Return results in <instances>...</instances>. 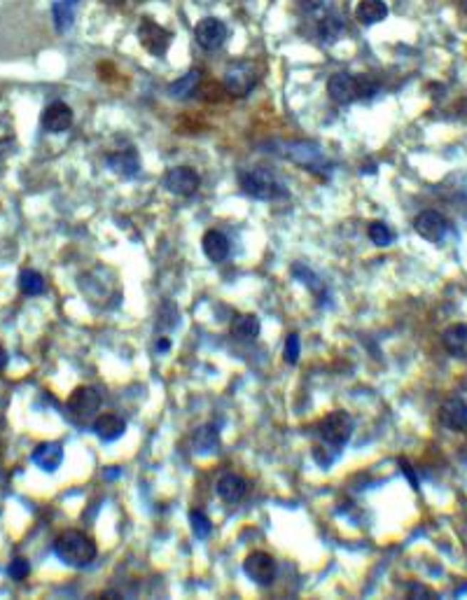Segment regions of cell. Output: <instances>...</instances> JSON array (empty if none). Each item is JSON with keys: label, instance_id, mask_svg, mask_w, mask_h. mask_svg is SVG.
<instances>
[{"label": "cell", "instance_id": "obj_1", "mask_svg": "<svg viewBox=\"0 0 467 600\" xmlns=\"http://www.w3.org/2000/svg\"><path fill=\"white\" fill-rule=\"evenodd\" d=\"M54 554L71 568H87L98 556L96 542L82 530H66L54 539Z\"/></svg>", "mask_w": 467, "mask_h": 600}, {"label": "cell", "instance_id": "obj_2", "mask_svg": "<svg viewBox=\"0 0 467 600\" xmlns=\"http://www.w3.org/2000/svg\"><path fill=\"white\" fill-rule=\"evenodd\" d=\"M376 91V84L369 78H358L351 73H337L327 82V94L339 105H348L362 96H371Z\"/></svg>", "mask_w": 467, "mask_h": 600}, {"label": "cell", "instance_id": "obj_3", "mask_svg": "<svg viewBox=\"0 0 467 600\" xmlns=\"http://www.w3.org/2000/svg\"><path fill=\"white\" fill-rule=\"evenodd\" d=\"M351 435H353V418H351V413H346L342 409L322 416L320 423L316 425L318 442L332 446V449H339V451L348 444Z\"/></svg>", "mask_w": 467, "mask_h": 600}, {"label": "cell", "instance_id": "obj_4", "mask_svg": "<svg viewBox=\"0 0 467 600\" xmlns=\"http://www.w3.org/2000/svg\"><path fill=\"white\" fill-rule=\"evenodd\" d=\"M66 409H68V416H71L75 423H80V425L91 423V420L98 416L101 393L91 386L75 388V390L71 393V397H68Z\"/></svg>", "mask_w": 467, "mask_h": 600}, {"label": "cell", "instance_id": "obj_5", "mask_svg": "<svg viewBox=\"0 0 467 600\" xmlns=\"http://www.w3.org/2000/svg\"><path fill=\"white\" fill-rule=\"evenodd\" d=\"M260 71L255 61L250 58H241V61H232L225 71V89L229 96H245L250 94V89L257 84Z\"/></svg>", "mask_w": 467, "mask_h": 600}, {"label": "cell", "instance_id": "obj_6", "mask_svg": "<svg viewBox=\"0 0 467 600\" xmlns=\"http://www.w3.org/2000/svg\"><path fill=\"white\" fill-rule=\"evenodd\" d=\"M241 187L248 197L260 201H274L285 194L283 185L269 171H265V168H250V171H245L241 175Z\"/></svg>", "mask_w": 467, "mask_h": 600}, {"label": "cell", "instance_id": "obj_7", "mask_svg": "<svg viewBox=\"0 0 467 600\" xmlns=\"http://www.w3.org/2000/svg\"><path fill=\"white\" fill-rule=\"evenodd\" d=\"M161 182H164V187L171 194H175V197H192V194L199 190L201 177L190 166H173L164 173V180Z\"/></svg>", "mask_w": 467, "mask_h": 600}, {"label": "cell", "instance_id": "obj_8", "mask_svg": "<svg viewBox=\"0 0 467 600\" xmlns=\"http://www.w3.org/2000/svg\"><path fill=\"white\" fill-rule=\"evenodd\" d=\"M135 36H138V42L152 56H164L168 52V47H171V33L152 19H143Z\"/></svg>", "mask_w": 467, "mask_h": 600}, {"label": "cell", "instance_id": "obj_9", "mask_svg": "<svg viewBox=\"0 0 467 600\" xmlns=\"http://www.w3.org/2000/svg\"><path fill=\"white\" fill-rule=\"evenodd\" d=\"M243 572L260 586L274 584L276 579V561L274 556L267 552H252L248 559L243 561Z\"/></svg>", "mask_w": 467, "mask_h": 600}, {"label": "cell", "instance_id": "obj_10", "mask_svg": "<svg viewBox=\"0 0 467 600\" xmlns=\"http://www.w3.org/2000/svg\"><path fill=\"white\" fill-rule=\"evenodd\" d=\"M414 229L421 239H426L430 243H439L448 234V229H451V224H448V219L441 213H437V210H423V213H419L414 219Z\"/></svg>", "mask_w": 467, "mask_h": 600}, {"label": "cell", "instance_id": "obj_11", "mask_svg": "<svg viewBox=\"0 0 467 600\" xmlns=\"http://www.w3.org/2000/svg\"><path fill=\"white\" fill-rule=\"evenodd\" d=\"M194 38H197L199 47L208 49V52H215V49L222 47L227 40L225 21L215 19V16H206V19H201L197 26H194Z\"/></svg>", "mask_w": 467, "mask_h": 600}, {"label": "cell", "instance_id": "obj_12", "mask_svg": "<svg viewBox=\"0 0 467 600\" xmlns=\"http://www.w3.org/2000/svg\"><path fill=\"white\" fill-rule=\"evenodd\" d=\"M439 423L451 433H467V400L465 397H451L439 407Z\"/></svg>", "mask_w": 467, "mask_h": 600}, {"label": "cell", "instance_id": "obj_13", "mask_svg": "<svg viewBox=\"0 0 467 600\" xmlns=\"http://www.w3.org/2000/svg\"><path fill=\"white\" fill-rule=\"evenodd\" d=\"M73 110L63 100H54V103H49L45 110H42V129L49 131V133H63L73 126Z\"/></svg>", "mask_w": 467, "mask_h": 600}, {"label": "cell", "instance_id": "obj_14", "mask_svg": "<svg viewBox=\"0 0 467 600\" xmlns=\"http://www.w3.org/2000/svg\"><path fill=\"white\" fill-rule=\"evenodd\" d=\"M441 346L448 355L467 360V323H453L441 332Z\"/></svg>", "mask_w": 467, "mask_h": 600}, {"label": "cell", "instance_id": "obj_15", "mask_svg": "<svg viewBox=\"0 0 467 600\" xmlns=\"http://www.w3.org/2000/svg\"><path fill=\"white\" fill-rule=\"evenodd\" d=\"M217 495L222 497L225 502L229 505H236L241 502L245 493H248V481H245L241 475H234V472H227L217 479Z\"/></svg>", "mask_w": 467, "mask_h": 600}, {"label": "cell", "instance_id": "obj_16", "mask_svg": "<svg viewBox=\"0 0 467 600\" xmlns=\"http://www.w3.org/2000/svg\"><path fill=\"white\" fill-rule=\"evenodd\" d=\"M31 460L38 465L42 472H56L63 462V449L58 442H45L33 451Z\"/></svg>", "mask_w": 467, "mask_h": 600}, {"label": "cell", "instance_id": "obj_17", "mask_svg": "<svg viewBox=\"0 0 467 600\" xmlns=\"http://www.w3.org/2000/svg\"><path fill=\"white\" fill-rule=\"evenodd\" d=\"M126 430V423L117 416V413H101V416L93 418V433H96L98 439L103 442H115L120 439Z\"/></svg>", "mask_w": 467, "mask_h": 600}, {"label": "cell", "instance_id": "obj_18", "mask_svg": "<svg viewBox=\"0 0 467 600\" xmlns=\"http://www.w3.org/2000/svg\"><path fill=\"white\" fill-rule=\"evenodd\" d=\"M260 318L255 314H241L232 320V325H229V332L236 341H255L260 336Z\"/></svg>", "mask_w": 467, "mask_h": 600}, {"label": "cell", "instance_id": "obj_19", "mask_svg": "<svg viewBox=\"0 0 467 600\" xmlns=\"http://www.w3.org/2000/svg\"><path fill=\"white\" fill-rule=\"evenodd\" d=\"M201 248L210 262H225L229 255V239L217 229H208L201 239Z\"/></svg>", "mask_w": 467, "mask_h": 600}, {"label": "cell", "instance_id": "obj_20", "mask_svg": "<svg viewBox=\"0 0 467 600\" xmlns=\"http://www.w3.org/2000/svg\"><path fill=\"white\" fill-rule=\"evenodd\" d=\"M386 16H388V5L384 0H360L358 7H355V19L364 24V26L384 21Z\"/></svg>", "mask_w": 467, "mask_h": 600}, {"label": "cell", "instance_id": "obj_21", "mask_svg": "<svg viewBox=\"0 0 467 600\" xmlns=\"http://www.w3.org/2000/svg\"><path fill=\"white\" fill-rule=\"evenodd\" d=\"M108 166L113 168L117 175L131 177L138 173V157H135L133 150H122V152H117V155L108 157Z\"/></svg>", "mask_w": 467, "mask_h": 600}, {"label": "cell", "instance_id": "obj_22", "mask_svg": "<svg viewBox=\"0 0 467 600\" xmlns=\"http://www.w3.org/2000/svg\"><path fill=\"white\" fill-rule=\"evenodd\" d=\"M199 84H201V71H190V73H185L180 80L168 84V94L173 98H187V96L197 94Z\"/></svg>", "mask_w": 467, "mask_h": 600}, {"label": "cell", "instance_id": "obj_23", "mask_svg": "<svg viewBox=\"0 0 467 600\" xmlns=\"http://www.w3.org/2000/svg\"><path fill=\"white\" fill-rule=\"evenodd\" d=\"M192 444H194V451L197 453H213L220 444V435H217V428L215 425H201L197 428V433L192 437Z\"/></svg>", "mask_w": 467, "mask_h": 600}, {"label": "cell", "instance_id": "obj_24", "mask_svg": "<svg viewBox=\"0 0 467 600\" xmlns=\"http://www.w3.org/2000/svg\"><path fill=\"white\" fill-rule=\"evenodd\" d=\"M19 290L26 297H38V294L45 292V278H42V274L33 271V269H24L19 274Z\"/></svg>", "mask_w": 467, "mask_h": 600}, {"label": "cell", "instance_id": "obj_25", "mask_svg": "<svg viewBox=\"0 0 467 600\" xmlns=\"http://www.w3.org/2000/svg\"><path fill=\"white\" fill-rule=\"evenodd\" d=\"M318 33H320V38L322 40H337L339 38V33H342V19L334 14V12H327V14H322L320 16V24H318Z\"/></svg>", "mask_w": 467, "mask_h": 600}, {"label": "cell", "instance_id": "obj_26", "mask_svg": "<svg viewBox=\"0 0 467 600\" xmlns=\"http://www.w3.org/2000/svg\"><path fill=\"white\" fill-rule=\"evenodd\" d=\"M367 234H369L371 243H376V246H381V248L390 246V243L395 241V234H393V229H390L386 222H371Z\"/></svg>", "mask_w": 467, "mask_h": 600}, {"label": "cell", "instance_id": "obj_27", "mask_svg": "<svg viewBox=\"0 0 467 600\" xmlns=\"http://www.w3.org/2000/svg\"><path fill=\"white\" fill-rule=\"evenodd\" d=\"M190 523H192V532L197 535V539H206L210 535V530H213V523H210V519L203 512H199V510L190 512Z\"/></svg>", "mask_w": 467, "mask_h": 600}, {"label": "cell", "instance_id": "obj_28", "mask_svg": "<svg viewBox=\"0 0 467 600\" xmlns=\"http://www.w3.org/2000/svg\"><path fill=\"white\" fill-rule=\"evenodd\" d=\"M339 449H332V446H327V444H322V442H316L313 444V458H316L318 465H322V467H329L337 458H339Z\"/></svg>", "mask_w": 467, "mask_h": 600}, {"label": "cell", "instance_id": "obj_29", "mask_svg": "<svg viewBox=\"0 0 467 600\" xmlns=\"http://www.w3.org/2000/svg\"><path fill=\"white\" fill-rule=\"evenodd\" d=\"M197 94H201L206 100H215V103H220V100H225L222 94H227V89H225V84H217V82H201Z\"/></svg>", "mask_w": 467, "mask_h": 600}, {"label": "cell", "instance_id": "obj_30", "mask_svg": "<svg viewBox=\"0 0 467 600\" xmlns=\"http://www.w3.org/2000/svg\"><path fill=\"white\" fill-rule=\"evenodd\" d=\"M7 574H10L14 581H24L31 574L29 559H24V556H16V559L10 563V568H7Z\"/></svg>", "mask_w": 467, "mask_h": 600}, {"label": "cell", "instance_id": "obj_31", "mask_svg": "<svg viewBox=\"0 0 467 600\" xmlns=\"http://www.w3.org/2000/svg\"><path fill=\"white\" fill-rule=\"evenodd\" d=\"M299 353H302V343H299V336L297 334H290L285 339V362L287 365H297L299 362Z\"/></svg>", "mask_w": 467, "mask_h": 600}, {"label": "cell", "instance_id": "obj_32", "mask_svg": "<svg viewBox=\"0 0 467 600\" xmlns=\"http://www.w3.org/2000/svg\"><path fill=\"white\" fill-rule=\"evenodd\" d=\"M297 5L304 14H320L325 10V0H297Z\"/></svg>", "mask_w": 467, "mask_h": 600}, {"label": "cell", "instance_id": "obj_33", "mask_svg": "<svg viewBox=\"0 0 467 600\" xmlns=\"http://www.w3.org/2000/svg\"><path fill=\"white\" fill-rule=\"evenodd\" d=\"M54 16H56V29L63 31V29L68 26V12L63 14V5H61V3L54 5Z\"/></svg>", "mask_w": 467, "mask_h": 600}, {"label": "cell", "instance_id": "obj_34", "mask_svg": "<svg viewBox=\"0 0 467 600\" xmlns=\"http://www.w3.org/2000/svg\"><path fill=\"white\" fill-rule=\"evenodd\" d=\"M421 596H426V598H432L435 594L428 589V586H423V584H411L409 586V598H421Z\"/></svg>", "mask_w": 467, "mask_h": 600}, {"label": "cell", "instance_id": "obj_35", "mask_svg": "<svg viewBox=\"0 0 467 600\" xmlns=\"http://www.w3.org/2000/svg\"><path fill=\"white\" fill-rule=\"evenodd\" d=\"M402 470H404V475L409 477L411 486H414V488H419V486H416V477H414V472H411V467H409V465H406V462H402Z\"/></svg>", "mask_w": 467, "mask_h": 600}, {"label": "cell", "instance_id": "obj_36", "mask_svg": "<svg viewBox=\"0 0 467 600\" xmlns=\"http://www.w3.org/2000/svg\"><path fill=\"white\" fill-rule=\"evenodd\" d=\"M168 348H171V343H168V339H159V341H157V351H159V353H166Z\"/></svg>", "mask_w": 467, "mask_h": 600}, {"label": "cell", "instance_id": "obj_37", "mask_svg": "<svg viewBox=\"0 0 467 600\" xmlns=\"http://www.w3.org/2000/svg\"><path fill=\"white\" fill-rule=\"evenodd\" d=\"M5 365H7V353H5L3 346H0V371L5 369Z\"/></svg>", "mask_w": 467, "mask_h": 600}, {"label": "cell", "instance_id": "obj_38", "mask_svg": "<svg viewBox=\"0 0 467 600\" xmlns=\"http://www.w3.org/2000/svg\"><path fill=\"white\" fill-rule=\"evenodd\" d=\"M101 598H122V594H117V591H103Z\"/></svg>", "mask_w": 467, "mask_h": 600}, {"label": "cell", "instance_id": "obj_39", "mask_svg": "<svg viewBox=\"0 0 467 600\" xmlns=\"http://www.w3.org/2000/svg\"><path fill=\"white\" fill-rule=\"evenodd\" d=\"M461 12L467 14V0H461Z\"/></svg>", "mask_w": 467, "mask_h": 600}, {"label": "cell", "instance_id": "obj_40", "mask_svg": "<svg viewBox=\"0 0 467 600\" xmlns=\"http://www.w3.org/2000/svg\"><path fill=\"white\" fill-rule=\"evenodd\" d=\"M106 3H122V0H106Z\"/></svg>", "mask_w": 467, "mask_h": 600}, {"label": "cell", "instance_id": "obj_41", "mask_svg": "<svg viewBox=\"0 0 467 600\" xmlns=\"http://www.w3.org/2000/svg\"><path fill=\"white\" fill-rule=\"evenodd\" d=\"M68 3H78V0H68Z\"/></svg>", "mask_w": 467, "mask_h": 600}]
</instances>
